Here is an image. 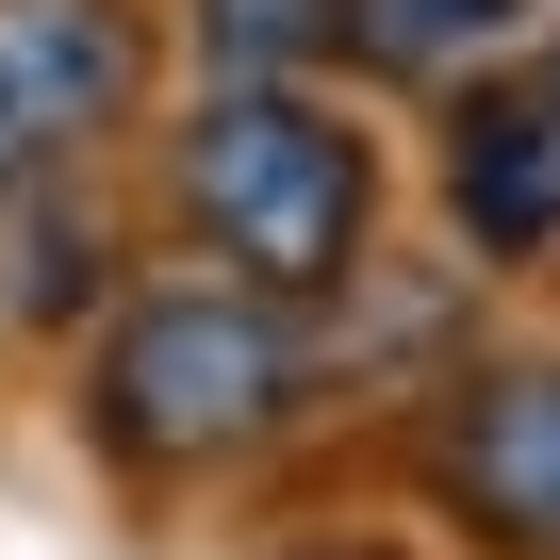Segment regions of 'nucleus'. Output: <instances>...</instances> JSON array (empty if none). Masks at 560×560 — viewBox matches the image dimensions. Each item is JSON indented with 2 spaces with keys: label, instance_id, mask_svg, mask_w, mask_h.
I'll list each match as a JSON object with an SVG mask.
<instances>
[{
  "label": "nucleus",
  "instance_id": "f257e3e1",
  "mask_svg": "<svg viewBox=\"0 0 560 560\" xmlns=\"http://www.w3.org/2000/svg\"><path fill=\"white\" fill-rule=\"evenodd\" d=\"M330 380H347L330 314H298V298H264V280L165 247V264H132L83 314L67 429H83V462L116 494H231V478L298 462L330 429Z\"/></svg>",
  "mask_w": 560,
  "mask_h": 560
},
{
  "label": "nucleus",
  "instance_id": "f03ea898",
  "mask_svg": "<svg viewBox=\"0 0 560 560\" xmlns=\"http://www.w3.org/2000/svg\"><path fill=\"white\" fill-rule=\"evenodd\" d=\"M149 214L182 264H231L298 314H347L380 280V231H396V149L363 116L347 67H280V83H182L149 116Z\"/></svg>",
  "mask_w": 560,
  "mask_h": 560
},
{
  "label": "nucleus",
  "instance_id": "7ed1b4c3",
  "mask_svg": "<svg viewBox=\"0 0 560 560\" xmlns=\"http://www.w3.org/2000/svg\"><path fill=\"white\" fill-rule=\"evenodd\" d=\"M412 511L445 527V560H560V330L412 380Z\"/></svg>",
  "mask_w": 560,
  "mask_h": 560
},
{
  "label": "nucleus",
  "instance_id": "20e7f679",
  "mask_svg": "<svg viewBox=\"0 0 560 560\" xmlns=\"http://www.w3.org/2000/svg\"><path fill=\"white\" fill-rule=\"evenodd\" d=\"M165 0H0V214L83 198L165 116Z\"/></svg>",
  "mask_w": 560,
  "mask_h": 560
},
{
  "label": "nucleus",
  "instance_id": "39448f33",
  "mask_svg": "<svg viewBox=\"0 0 560 560\" xmlns=\"http://www.w3.org/2000/svg\"><path fill=\"white\" fill-rule=\"evenodd\" d=\"M429 231L462 280H511V298H560V18L527 50H494L478 83L429 100Z\"/></svg>",
  "mask_w": 560,
  "mask_h": 560
},
{
  "label": "nucleus",
  "instance_id": "423d86ee",
  "mask_svg": "<svg viewBox=\"0 0 560 560\" xmlns=\"http://www.w3.org/2000/svg\"><path fill=\"white\" fill-rule=\"evenodd\" d=\"M544 18H560V0H330V67L363 100H445L494 50H527Z\"/></svg>",
  "mask_w": 560,
  "mask_h": 560
},
{
  "label": "nucleus",
  "instance_id": "0eeeda50",
  "mask_svg": "<svg viewBox=\"0 0 560 560\" xmlns=\"http://www.w3.org/2000/svg\"><path fill=\"white\" fill-rule=\"evenodd\" d=\"M165 34L214 83H280V67H330V0H165Z\"/></svg>",
  "mask_w": 560,
  "mask_h": 560
},
{
  "label": "nucleus",
  "instance_id": "6e6552de",
  "mask_svg": "<svg viewBox=\"0 0 560 560\" xmlns=\"http://www.w3.org/2000/svg\"><path fill=\"white\" fill-rule=\"evenodd\" d=\"M247 560H445V544H412V527H280Z\"/></svg>",
  "mask_w": 560,
  "mask_h": 560
}]
</instances>
